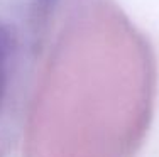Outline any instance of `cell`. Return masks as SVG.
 Wrapping results in <instances>:
<instances>
[{
  "label": "cell",
  "instance_id": "obj_1",
  "mask_svg": "<svg viewBox=\"0 0 159 157\" xmlns=\"http://www.w3.org/2000/svg\"><path fill=\"white\" fill-rule=\"evenodd\" d=\"M5 56H7L5 37L0 32V100H2L3 88H5Z\"/></svg>",
  "mask_w": 159,
  "mask_h": 157
}]
</instances>
